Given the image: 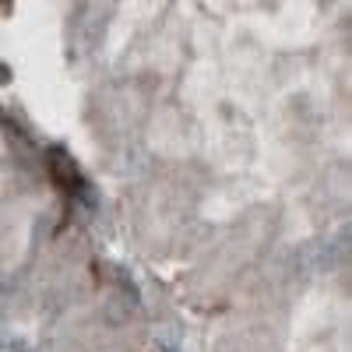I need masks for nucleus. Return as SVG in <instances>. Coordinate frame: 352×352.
I'll list each match as a JSON object with an SVG mask.
<instances>
[{
  "mask_svg": "<svg viewBox=\"0 0 352 352\" xmlns=\"http://www.w3.org/2000/svg\"><path fill=\"white\" fill-rule=\"evenodd\" d=\"M0 352H21V342H8V338H0Z\"/></svg>",
  "mask_w": 352,
  "mask_h": 352,
  "instance_id": "nucleus-1",
  "label": "nucleus"
}]
</instances>
